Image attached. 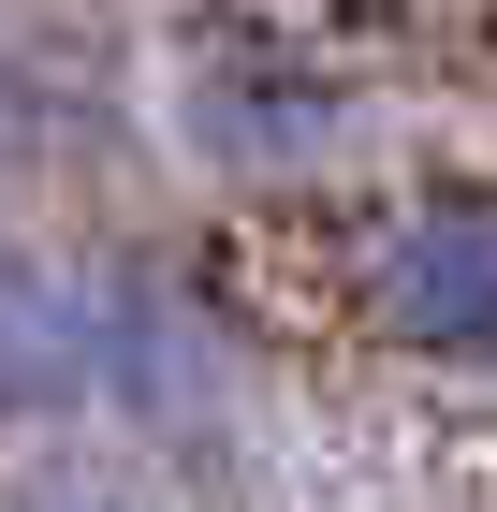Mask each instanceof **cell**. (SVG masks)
<instances>
[{
  "label": "cell",
  "instance_id": "3",
  "mask_svg": "<svg viewBox=\"0 0 497 512\" xmlns=\"http://www.w3.org/2000/svg\"><path fill=\"white\" fill-rule=\"evenodd\" d=\"M103 410V278L74 264H0V425Z\"/></svg>",
  "mask_w": 497,
  "mask_h": 512
},
{
  "label": "cell",
  "instance_id": "4",
  "mask_svg": "<svg viewBox=\"0 0 497 512\" xmlns=\"http://www.w3.org/2000/svg\"><path fill=\"white\" fill-rule=\"evenodd\" d=\"M0 512H147V483H132V469H103V454H44V469L15 483Z\"/></svg>",
  "mask_w": 497,
  "mask_h": 512
},
{
  "label": "cell",
  "instance_id": "1",
  "mask_svg": "<svg viewBox=\"0 0 497 512\" xmlns=\"http://www.w3.org/2000/svg\"><path fill=\"white\" fill-rule=\"evenodd\" d=\"M366 308L439 366H497V191H424L410 220H381Z\"/></svg>",
  "mask_w": 497,
  "mask_h": 512
},
{
  "label": "cell",
  "instance_id": "2",
  "mask_svg": "<svg viewBox=\"0 0 497 512\" xmlns=\"http://www.w3.org/2000/svg\"><path fill=\"white\" fill-rule=\"evenodd\" d=\"M103 410H132V425H220L234 410L220 322L191 293H161V278H103Z\"/></svg>",
  "mask_w": 497,
  "mask_h": 512
}]
</instances>
